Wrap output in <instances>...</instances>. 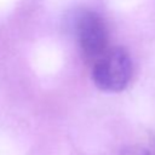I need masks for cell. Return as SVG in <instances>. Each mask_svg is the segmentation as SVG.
Returning <instances> with one entry per match:
<instances>
[{
    "label": "cell",
    "mask_w": 155,
    "mask_h": 155,
    "mask_svg": "<svg viewBox=\"0 0 155 155\" xmlns=\"http://www.w3.org/2000/svg\"><path fill=\"white\" fill-rule=\"evenodd\" d=\"M133 71L130 53L120 46L110 47L92 64V80L105 92H120L127 87Z\"/></svg>",
    "instance_id": "cell-1"
},
{
    "label": "cell",
    "mask_w": 155,
    "mask_h": 155,
    "mask_svg": "<svg viewBox=\"0 0 155 155\" xmlns=\"http://www.w3.org/2000/svg\"><path fill=\"white\" fill-rule=\"evenodd\" d=\"M75 34L81 56L91 65L110 48L108 27L97 12L84 11L76 19Z\"/></svg>",
    "instance_id": "cell-2"
},
{
    "label": "cell",
    "mask_w": 155,
    "mask_h": 155,
    "mask_svg": "<svg viewBox=\"0 0 155 155\" xmlns=\"http://www.w3.org/2000/svg\"><path fill=\"white\" fill-rule=\"evenodd\" d=\"M121 155H151V154L142 147H130L125 149Z\"/></svg>",
    "instance_id": "cell-3"
}]
</instances>
